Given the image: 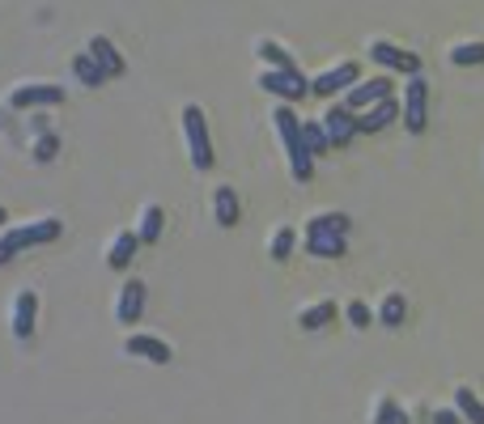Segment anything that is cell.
<instances>
[{
	"instance_id": "5b68a950",
	"label": "cell",
	"mask_w": 484,
	"mask_h": 424,
	"mask_svg": "<svg viewBox=\"0 0 484 424\" xmlns=\"http://www.w3.org/2000/svg\"><path fill=\"white\" fill-rule=\"evenodd\" d=\"M425 119H429V81L417 73V77H408V85H404V128L412 136L425 132Z\"/></svg>"
},
{
	"instance_id": "603a6c76",
	"label": "cell",
	"mask_w": 484,
	"mask_h": 424,
	"mask_svg": "<svg viewBox=\"0 0 484 424\" xmlns=\"http://www.w3.org/2000/svg\"><path fill=\"white\" fill-rule=\"evenodd\" d=\"M302 140H306L310 157H319V153H328V149H331V140H328V132H323V123H319V119H306V123H302Z\"/></svg>"
},
{
	"instance_id": "e0dca14e",
	"label": "cell",
	"mask_w": 484,
	"mask_h": 424,
	"mask_svg": "<svg viewBox=\"0 0 484 424\" xmlns=\"http://www.w3.org/2000/svg\"><path fill=\"white\" fill-rule=\"evenodd\" d=\"M213 212L217 221L230 230V225H238V212H242V204H238V195H234V187H217L213 192Z\"/></svg>"
},
{
	"instance_id": "9a60e30c",
	"label": "cell",
	"mask_w": 484,
	"mask_h": 424,
	"mask_svg": "<svg viewBox=\"0 0 484 424\" xmlns=\"http://www.w3.org/2000/svg\"><path fill=\"white\" fill-rule=\"evenodd\" d=\"M85 51H90V56L102 64V73H107V77H123V56L115 51V43L107 39V35H94Z\"/></svg>"
},
{
	"instance_id": "52a82bcc",
	"label": "cell",
	"mask_w": 484,
	"mask_h": 424,
	"mask_svg": "<svg viewBox=\"0 0 484 424\" xmlns=\"http://www.w3.org/2000/svg\"><path fill=\"white\" fill-rule=\"evenodd\" d=\"M369 59L383 64V68H391V73H408V77L421 73V56H412V51H404V47H395V43H387V39L369 43Z\"/></svg>"
},
{
	"instance_id": "d6986e66",
	"label": "cell",
	"mask_w": 484,
	"mask_h": 424,
	"mask_svg": "<svg viewBox=\"0 0 484 424\" xmlns=\"http://www.w3.org/2000/svg\"><path fill=\"white\" fill-rule=\"evenodd\" d=\"M73 77L81 81V85H90V90H98V85H107V73H102V64H98L90 51H81L77 59H73Z\"/></svg>"
},
{
	"instance_id": "ba28073f",
	"label": "cell",
	"mask_w": 484,
	"mask_h": 424,
	"mask_svg": "<svg viewBox=\"0 0 484 424\" xmlns=\"http://www.w3.org/2000/svg\"><path fill=\"white\" fill-rule=\"evenodd\" d=\"M319 123H323V132H328L331 149H345V145H349L353 136L361 132V128H357V115H353V111L345 106V102H340V106H328V111L319 115Z\"/></svg>"
},
{
	"instance_id": "8fae6325",
	"label": "cell",
	"mask_w": 484,
	"mask_h": 424,
	"mask_svg": "<svg viewBox=\"0 0 484 424\" xmlns=\"http://www.w3.org/2000/svg\"><path fill=\"white\" fill-rule=\"evenodd\" d=\"M60 102H64V90H60V85H21V90H13V98H9V106H13V111L60 106Z\"/></svg>"
},
{
	"instance_id": "f546056e",
	"label": "cell",
	"mask_w": 484,
	"mask_h": 424,
	"mask_svg": "<svg viewBox=\"0 0 484 424\" xmlns=\"http://www.w3.org/2000/svg\"><path fill=\"white\" fill-rule=\"evenodd\" d=\"M345 314H349V323H353V327H357V331L374 323V314H369V306H366V302H349V310H345Z\"/></svg>"
},
{
	"instance_id": "d4e9b609",
	"label": "cell",
	"mask_w": 484,
	"mask_h": 424,
	"mask_svg": "<svg viewBox=\"0 0 484 424\" xmlns=\"http://www.w3.org/2000/svg\"><path fill=\"white\" fill-rule=\"evenodd\" d=\"M162 221H166V216H162V208H157V204H149V208L140 212V230H136V238H140V242H157Z\"/></svg>"
},
{
	"instance_id": "7402d4cb",
	"label": "cell",
	"mask_w": 484,
	"mask_h": 424,
	"mask_svg": "<svg viewBox=\"0 0 484 424\" xmlns=\"http://www.w3.org/2000/svg\"><path fill=\"white\" fill-rule=\"evenodd\" d=\"M255 51H259V59H268V68H298L290 51H285L281 43H272V39H259L255 43Z\"/></svg>"
},
{
	"instance_id": "7c38bea8",
	"label": "cell",
	"mask_w": 484,
	"mask_h": 424,
	"mask_svg": "<svg viewBox=\"0 0 484 424\" xmlns=\"http://www.w3.org/2000/svg\"><path fill=\"white\" fill-rule=\"evenodd\" d=\"M35 314H39V297L30 289H21L18 302H13V335H18V340H30V335H35Z\"/></svg>"
},
{
	"instance_id": "3957f363",
	"label": "cell",
	"mask_w": 484,
	"mask_h": 424,
	"mask_svg": "<svg viewBox=\"0 0 484 424\" xmlns=\"http://www.w3.org/2000/svg\"><path fill=\"white\" fill-rule=\"evenodd\" d=\"M183 136H187V153H192L195 170H213V136H209L200 106H183Z\"/></svg>"
},
{
	"instance_id": "5bb4252c",
	"label": "cell",
	"mask_w": 484,
	"mask_h": 424,
	"mask_svg": "<svg viewBox=\"0 0 484 424\" xmlns=\"http://www.w3.org/2000/svg\"><path fill=\"white\" fill-rule=\"evenodd\" d=\"M140 310H145V285H140V280H128L123 293H119V302H115V318L128 327V323L140 318Z\"/></svg>"
},
{
	"instance_id": "cb8c5ba5",
	"label": "cell",
	"mask_w": 484,
	"mask_h": 424,
	"mask_svg": "<svg viewBox=\"0 0 484 424\" xmlns=\"http://www.w3.org/2000/svg\"><path fill=\"white\" fill-rule=\"evenodd\" d=\"M404 314H408V302H404V297H400V293H391L387 302L378 306V323L395 331V327H400V323H404Z\"/></svg>"
},
{
	"instance_id": "44dd1931",
	"label": "cell",
	"mask_w": 484,
	"mask_h": 424,
	"mask_svg": "<svg viewBox=\"0 0 484 424\" xmlns=\"http://www.w3.org/2000/svg\"><path fill=\"white\" fill-rule=\"evenodd\" d=\"M336 318V306L331 302H314V306H306L302 314H298V327L302 331H323Z\"/></svg>"
},
{
	"instance_id": "6da1fadb",
	"label": "cell",
	"mask_w": 484,
	"mask_h": 424,
	"mask_svg": "<svg viewBox=\"0 0 484 424\" xmlns=\"http://www.w3.org/2000/svg\"><path fill=\"white\" fill-rule=\"evenodd\" d=\"M353 230V221L345 212H319L306 221V251L319 259H340L345 255V233Z\"/></svg>"
},
{
	"instance_id": "277c9868",
	"label": "cell",
	"mask_w": 484,
	"mask_h": 424,
	"mask_svg": "<svg viewBox=\"0 0 484 424\" xmlns=\"http://www.w3.org/2000/svg\"><path fill=\"white\" fill-rule=\"evenodd\" d=\"M264 94L272 98H281V102H298V98H306L310 94V81L298 73V68H268V73H259V81H255Z\"/></svg>"
},
{
	"instance_id": "d6a6232c",
	"label": "cell",
	"mask_w": 484,
	"mask_h": 424,
	"mask_svg": "<svg viewBox=\"0 0 484 424\" xmlns=\"http://www.w3.org/2000/svg\"><path fill=\"white\" fill-rule=\"evenodd\" d=\"M4 221H9V212H4V208H0V225H4Z\"/></svg>"
},
{
	"instance_id": "4fadbf2b",
	"label": "cell",
	"mask_w": 484,
	"mask_h": 424,
	"mask_svg": "<svg viewBox=\"0 0 484 424\" xmlns=\"http://www.w3.org/2000/svg\"><path fill=\"white\" fill-rule=\"evenodd\" d=\"M123 348H128V357L154 361V365H166V361H171V344H166V340H157V335H132Z\"/></svg>"
},
{
	"instance_id": "ffe728a7",
	"label": "cell",
	"mask_w": 484,
	"mask_h": 424,
	"mask_svg": "<svg viewBox=\"0 0 484 424\" xmlns=\"http://www.w3.org/2000/svg\"><path fill=\"white\" fill-rule=\"evenodd\" d=\"M455 412H459L467 424H484V404L472 386H459V390H455Z\"/></svg>"
},
{
	"instance_id": "f1b7e54d",
	"label": "cell",
	"mask_w": 484,
	"mask_h": 424,
	"mask_svg": "<svg viewBox=\"0 0 484 424\" xmlns=\"http://www.w3.org/2000/svg\"><path fill=\"white\" fill-rule=\"evenodd\" d=\"M56 153H60V136H52V132H43L39 140H35V161H56Z\"/></svg>"
},
{
	"instance_id": "2e32d148",
	"label": "cell",
	"mask_w": 484,
	"mask_h": 424,
	"mask_svg": "<svg viewBox=\"0 0 484 424\" xmlns=\"http://www.w3.org/2000/svg\"><path fill=\"white\" fill-rule=\"evenodd\" d=\"M395 115H400V102H395V98H383V102H374L369 111L357 115V128H361V132H383Z\"/></svg>"
},
{
	"instance_id": "484cf974",
	"label": "cell",
	"mask_w": 484,
	"mask_h": 424,
	"mask_svg": "<svg viewBox=\"0 0 484 424\" xmlns=\"http://www.w3.org/2000/svg\"><path fill=\"white\" fill-rule=\"evenodd\" d=\"M290 255H293V225H281V230L272 233V259L285 263Z\"/></svg>"
},
{
	"instance_id": "4316f807",
	"label": "cell",
	"mask_w": 484,
	"mask_h": 424,
	"mask_svg": "<svg viewBox=\"0 0 484 424\" xmlns=\"http://www.w3.org/2000/svg\"><path fill=\"white\" fill-rule=\"evenodd\" d=\"M374 424H408V412L395 407V399H378V412H374Z\"/></svg>"
},
{
	"instance_id": "9c48e42d",
	"label": "cell",
	"mask_w": 484,
	"mask_h": 424,
	"mask_svg": "<svg viewBox=\"0 0 484 424\" xmlns=\"http://www.w3.org/2000/svg\"><path fill=\"white\" fill-rule=\"evenodd\" d=\"M353 85H357V64L345 59V64H336V68H328V73H319V77L310 81V94H319V98L349 94Z\"/></svg>"
},
{
	"instance_id": "8992f818",
	"label": "cell",
	"mask_w": 484,
	"mask_h": 424,
	"mask_svg": "<svg viewBox=\"0 0 484 424\" xmlns=\"http://www.w3.org/2000/svg\"><path fill=\"white\" fill-rule=\"evenodd\" d=\"M60 230H64V225H60L56 216H47V221H30V225H21V230H9L4 238H0V242H4L9 251L18 255V251H26V247H43V242H56Z\"/></svg>"
},
{
	"instance_id": "ac0fdd59",
	"label": "cell",
	"mask_w": 484,
	"mask_h": 424,
	"mask_svg": "<svg viewBox=\"0 0 484 424\" xmlns=\"http://www.w3.org/2000/svg\"><path fill=\"white\" fill-rule=\"evenodd\" d=\"M136 247H140V238H136V233H119L115 242H111V251H107V268L123 271V268H128V263H132Z\"/></svg>"
},
{
	"instance_id": "4dcf8cb0",
	"label": "cell",
	"mask_w": 484,
	"mask_h": 424,
	"mask_svg": "<svg viewBox=\"0 0 484 424\" xmlns=\"http://www.w3.org/2000/svg\"><path fill=\"white\" fill-rule=\"evenodd\" d=\"M433 424H467L459 412H433Z\"/></svg>"
},
{
	"instance_id": "83f0119b",
	"label": "cell",
	"mask_w": 484,
	"mask_h": 424,
	"mask_svg": "<svg viewBox=\"0 0 484 424\" xmlns=\"http://www.w3.org/2000/svg\"><path fill=\"white\" fill-rule=\"evenodd\" d=\"M450 64H484V43H459L455 51H450Z\"/></svg>"
},
{
	"instance_id": "7a4b0ae2",
	"label": "cell",
	"mask_w": 484,
	"mask_h": 424,
	"mask_svg": "<svg viewBox=\"0 0 484 424\" xmlns=\"http://www.w3.org/2000/svg\"><path fill=\"white\" fill-rule=\"evenodd\" d=\"M272 119H276V132H281V140H285L293 178H298V183H310V178H314V157H310L306 140H302V119L293 115L290 102H281V106L272 111Z\"/></svg>"
},
{
	"instance_id": "1f68e13d",
	"label": "cell",
	"mask_w": 484,
	"mask_h": 424,
	"mask_svg": "<svg viewBox=\"0 0 484 424\" xmlns=\"http://www.w3.org/2000/svg\"><path fill=\"white\" fill-rule=\"evenodd\" d=\"M9 259H13V251H9V247H4V242H0V268H4V263H9Z\"/></svg>"
},
{
	"instance_id": "30bf717a",
	"label": "cell",
	"mask_w": 484,
	"mask_h": 424,
	"mask_svg": "<svg viewBox=\"0 0 484 424\" xmlns=\"http://www.w3.org/2000/svg\"><path fill=\"white\" fill-rule=\"evenodd\" d=\"M383 98H391V77H369V81H357L349 94H345V106H349L353 115H361V111H369Z\"/></svg>"
}]
</instances>
